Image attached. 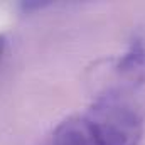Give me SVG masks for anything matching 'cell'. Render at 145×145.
Segmentation results:
<instances>
[{
	"label": "cell",
	"instance_id": "6da1fadb",
	"mask_svg": "<svg viewBox=\"0 0 145 145\" xmlns=\"http://www.w3.org/2000/svg\"><path fill=\"white\" fill-rule=\"evenodd\" d=\"M142 135L138 111L118 95L108 93L63 120L52 133V145H138Z\"/></svg>",
	"mask_w": 145,
	"mask_h": 145
},
{
	"label": "cell",
	"instance_id": "7a4b0ae2",
	"mask_svg": "<svg viewBox=\"0 0 145 145\" xmlns=\"http://www.w3.org/2000/svg\"><path fill=\"white\" fill-rule=\"evenodd\" d=\"M113 69L116 76L125 81L138 83L145 79V42L135 37L128 46L127 52L115 61Z\"/></svg>",
	"mask_w": 145,
	"mask_h": 145
},
{
	"label": "cell",
	"instance_id": "3957f363",
	"mask_svg": "<svg viewBox=\"0 0 145 145\" xmlns=\"http://www.w3.org/2000/svg\"><path fill=\"white\" fill-rule=\"evenodd\" d=\"M5 44H7L5 37L0 34V59H2V56H3V51H5Z\"/></svg>",
	"mask_w": 145,
	"mask_h": 145
}]
</instances>
